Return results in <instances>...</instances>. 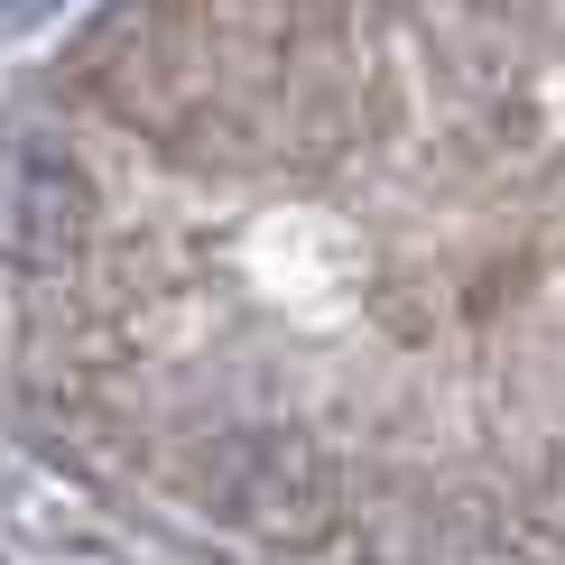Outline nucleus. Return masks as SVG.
<instances>
[{
  "instance_id": "nucleus-1",
  "label": "nucleus",
  "mask_w": 565,
  "mask_h": 565,
  "mask_svg": "<svg viewBox=\"0 0 565 565\" xmlns=\"http://www.w3.org/2000/svg\"><path fill=\"white\" fill-rule=\"evenodd\" d=\"M65 214H84V195H65ZM56 168L46 158H19V250L29 260H46V242H56Z\"/></svg>"
}]
</instances>
